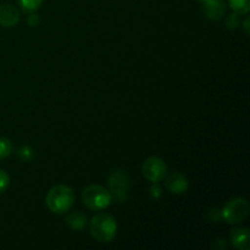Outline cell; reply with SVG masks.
<instances>
[{"mask_svg": "<svg viewBox=\"0 0 250 250\" xmlns=\"http://www.w3.org/2000/svg\"><path fill=\"white\" fill-rule=\"evenodd\" d=\"M45 203L48 209L54 214H65L75 203V192L70 186L56 185L49 189Z\"/></svg>", "mask_w": 250, "mask_h": 250, "instance_id": "cell-1", "label": "cell"}, {"mask_svg": "<svg viewBox=\"0 0 250 250\" xmlns=\"http://www.w3.org/2000/svg\"><path fill=\"white\" fill-rule=\"evenodd\" d=\"M90 234L102 243H109L115 238L117 232V224L114 216L106 214V212H100L94 215L89 222Z\"/></svg>", "mask_w": 250, "mask_h": 250, "instance_id": "cell-2", "label": "cell"}, {"mask_svg": "<svg viewBox=\"0 0 250 250\" xmlns=\"http://www.w3.org/2000/svg\"><path fill=\"white\" fill-rule=\"evenodd\" d=\"M112 197L109 190L99 185H90L82 192V203L89 210L99 211L111 204Z\"/></svg>", "mask_w": 250, "mask_h": 250, "instance_id": "cell-3", "label": "cell"}, {"mask_svg": "<svg viewBox=\"0 0 250 250\" xmlns=\"http://www.w3.org/2000/svg\"><path fill=\"white\" fill-rule=\"evenodd\" d=\"M107 186L111 197L117 203H125L128 198L129 177L124 170H116L111 172L107 178Z\"/></svg>", "mask_w": 250, "mask_h": 250, "instance_id": "cell-4", "label": "cell"}, {"mask_svg": "<svg viewBox=\"0 0 250 250\" xmlns=\"http://www.w3.org/2000/svg\"><path fill=\"white\" fill-rule=\"evenodd\" d=\"M249 215V203L244 198H233L222 209V217L227 224H241Z\"/></svg>", "mask_w": 250, "mask_h": 250, "instance_id": "cell-5", "label": "cell"}, {"mask_svg": "<svg viewBox=\"0 0 250 250\" xmlns=\"http://www.w3.org/2000/svg\"><path fill=\"white\" fill-rule=\"evenodd\" d=\"M167 172V166H166L165 161L163 159L158 158V156H150L146 159L142 166V173L144 177L150 182H160L164 180Z\"/></svg>", "mask_w": 250, "mask_h": 250, "instance_id": "cell-6", "label": "cell"}, {"mask_svg": "<svg viewBox=\"0 0 250 250\" xmlns=\"http://www.w3.org/2000/svg\"><path fill=\"white\" fill-rule=\"evenodd\" d=\"M204 4V14L211 21H219L226 15L227 5L225 0H207Z\"/></svg>", "mask_w": 250, "mask_h": 250, "instance_id": "cell-7", "label": "cell"}, {"mask_svg": "<svg viewBox=\"0 0 250 250\" xmlns=\"http://www.w3.org/2000/svg\"><path fill=\"white\" fill-rule=\"evenodd\" d=\"M165 185L172 194H183L188 189V180L181 172H172L166 177Z\"/></svg>", "mask_w": 250, "mask_h": 250, "instance_id": "cell-8", "label": "cell"}, {"mask_svg": "<svg viewBox=\"0 0 250 250\" xmlns=\"http://www.w3.org/2000/svg\"><path fill=\"white\" fill-rule=\"evenodd\" d=\"M250 232L248 227H238V229H232L229 233V241L239 250H249L250 249Z\"/></svg>", "mask_w": 250, "mask_h": 250, "instance_id": "cell-9", "label": "cell"}, {"mask_svg": "<svg viewBox=\"0 0 250 250\" xmlns=\"http://www.w3.org/2000/svg\"><path fill=\"white\" fill-rule=\"evenodd\" d=\"M20 21V11L10 4L0 5V26L14 27Z\"/></svg>", "mask_w": 250, "mask_h": 250, "instance_id": "cell-10", "label": "cell"}, {"mask_svg": "<svg viewBox=\"0 0 250 250\" xmlns=\"http://www.w3.org/2000/svg\"><path fill=\"white\" fill-rule=\"evenodd\" d=\"M66 224L75 231H82L87 225V216L82 211H72L66 216Z\"/></svg>", "mask_w": 250, "mask_h": 250, "instance_id": "cell-11", "label": "cell"}, {"mask_svg": "<svg viewBox=\"0 0 250 250\" xmlns=\"http://www.w3.org/2000/svg\"><path fill=\"white\" fill-rule=\"evenodd\" d=\"M229 5L238 15H247L250 10V0H229Z\"/></svg>", "mask_w": 250, "mask_h": 250, "instance_id": "cell-12", "label": "cell"}, {"mask_svg": "<svg viewBox=\"0 0 250 250\" xmlns=\"http://www.w3.org/2000/svg\"><path fill=\"white\" fill-rule=\"evenodd\" d=\"M44 0H19V5L22 10L28 12H34L42 6Z\"/></svg>", "mask_w": 250, "mask_h": 250, "instance_id": "cell-13", "label": "cell"}, {"mask_svg": "<svg viewBox=\"0 0 250 250\" xmlns=\"http://www.w3.org/2000/svg\"><path fill=\"white\" fill-rule=\"evenodd\" d=\"M12 149H14L12 142L5 137H0V160L7 158L12 153Z\"/></svg>", "mask_w": 250, "mask_h": 250, "instance_id": "cell-14", "label": "cell"}, {"mask_svg": "<svg viewBox=\"0 0 250 250\" xmlns=\"http://www.w3.org/2000/svg\"><path fill=\"white\" fill-rule=\"evenodd\" d=\"M241 15L236 14V12H233V14H229V16L226 17V27L229 29H231V31H234V29H237L239 27V24H241Z\"/></svg>", "mask_w": 250, "mask_h": 250, "instance_id": "cell-15", "label": "cell"}, {"mask_svg": "<svg viewBox=\"0 0 250 250\" xmlns=\"http://www.w3.org/2000/svg\"><path fill=\"white\" fill-rule=\"evenodd\" d=\"M10 185V177L4 170H0V194L6 190V188Z\"/></svg>", "mask_w": 250, "mask_h": 250, "instance_id": "cell-16", "label": "cell"}, {"mask_svg": "<svg viewBox=\"0 0 250 250\" xmlns=\"http://www.w3.org/2000/svg\"><path fill=\"white\" fill-rule=\"evenodd\" d=\"M19 156L22 159V160L29 161L31 159H33L34 154H33V150H32L29 146H22V148L19 150Z\"/></svg>", "mask_w": 250, "mask_h": 250, "instance_id": "cell-17", "label": "cell"}, {"mask_svg": "<svg viewBox=\"0 0 250 250\" xmlns=\"http://www.w3.org/2000/svg\"><path fill=\"white\" fill-rule=\"evenodd\" d=\"M39 22V16L37 14H31L28 16V23L29 26H37Z\"/></svg>", "mask_w": 250, "mask_h": 250, "instance_id": "cell-18", "label": "cell"}, {"mask_svg": "<svg viewBox=\"0 0 250 250\" xmlns=\"http://www.w3.org/2000/svg\"><path fill=\"white\" fill-rule=\"evenodd\" d=\"M243 28L246 31L247 34H249V17H247L243 22Z\"/></svg>", "mask_w": 250, "mask_h": 250, "instance_id": "cell-19", "label": "cell"}, {"mask_svg": "<svg viewBox=\"0 0 250 250\" xmlns=\"http://www.w3.org/2000/svg\"><path fill=\"white\" fill-rule=\"evenodd\" d=\"M200 2H204V1H207V0H199Z\"/></svg>", "mask_w": 250, "mask_h": 250, "instance_id": "cell-20", "label": "cell"}]
</instances>
